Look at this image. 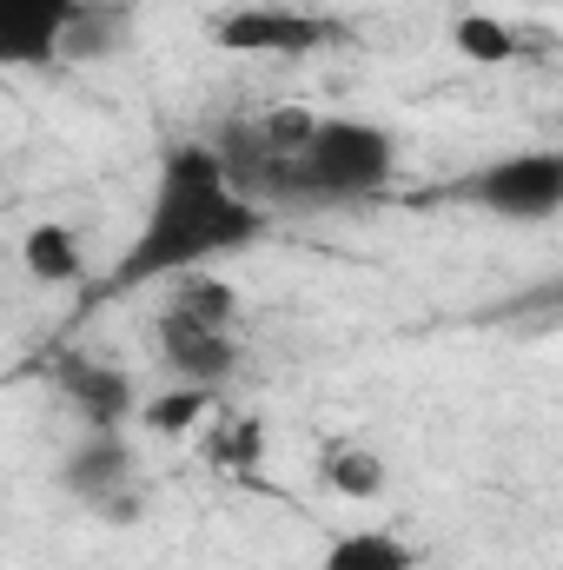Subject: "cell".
<instances>
[{"label":"cell","instance_id":"30bf717a","mask_svg":"<svg viewBox=\"0 0 563 570\" xmlns=\"http://www.w3.org/2000/svg\"><path fill=\"white\" fill-rule=\"evenodd\" d=\"M318 570H418V551L398 531L358 524V531H338L332 538V551L318 558Z\"/></svg>","mask_w":563,"mask_h":570},{"label":"cell","instance_id":"6da1fadb","mask_svg":"<svg viewBox=\"0 0 563 570\" xmlns=\"http://www.w3.org/2000/svg\"><path fill=\"white\" fill-rule=\"evenodd\" d=\"M273 226V206H259L219 159L213 140H179L146 193V213L127 239V253L100 273L93 298H127L146 285H179L246 246H259Z\"/></svg>","mask_w":563,"mask_h":570},{"label":"cell","instance_id":"ba28073f","mask_svg":"<svg viewBox=\"0 0 563 570\" xmlns=\"http://www.w3.org/2000/svg\"><path fill=\"white\" fill-rule=\"evenodd\" d=\"M93 0H0V67L47 73L73 60V33Z\"/></svg>","mask_w":563,"mask_h":570},{"label":"cell","instance_id":"4fadbf2b","mask_svg":"<svg viewBox=\"0 0 563 570\" xmlns=\"http://www.w3.org/2000/svg\"><path fill=\"white\" fill-rule=\"evenodd\" d=\"M127 27H134V7H127V0H93L87 20H80V33H73V60L113 53V47L127 40Z\"/></svg>","mask_w":563,"mask_h":570},{"label":"cell","instance_id":"277c9868","mask_svg":"<svg viewBox=\"0 0 563 570\" xmlns=\"http://www.w3.org/2000/svg\"><path fill=\"white\" fill-rule=\"evenodd\" d=\"M457 199L504 219V226H544L563 213V146H524L504 159H484L457 179Z\"/></svg>","mask_w":563,"mask_h":570},{"label":"cell","instance_id":"e0dca14e","mask_svg":"<svg viewBox=\"0 0 563 570\" xmlns=\"http://www.w3.org/2000/svg\"><path fill=\"white\" fill-rule=\"evenodd\" d=\"M531 7H544V13H563V0H531Z\"/></svg>","mask_w":563,"mask_h":570},{"label":"cell","instance_id":"5bb4252c","mask_svg":"<svg viewBox=\"0 0 563 570\" xmlns=\"http://www.w3.org/2000/svg\"><path fill=\"white\" fill-rule=\"evenodd\" d=\"M199 451L213 458V464H226V471H246L253 458H259V425L253 419H206V431H199Z\"/></svg>","mask_w":563,"mask_h":570},{"label":"cell","instance_id":"9a60e30c","mask_svg":"<svg viewBox=\"0 0 563 570\" xmlns=\"http://www.w3.org/2000/svg\"><path fill=\"white\" fill-rule=\"evenodd\" d=\"M213 412H219V399H213V392H192V385H179V392H159L140 419H146L152 431H186V425H199V419H213Z\"/></svg>","mask_w":563,"mask_h":570},{"label":"cell","instance_id":"52a82bcc","mask_svg":"<svg viewBox=\"0 0 563 570\" xmlns=\"http://www.w3.org/2000/svg\"><path fill=\"white\" fill-rule=\"evenodd\" d=\"M47 385L67 399V412L87 431H127L146 412L134 372L113 365V358H100V352H73V345L53 352V358H47Z\"/></svg>","mask_w":563,"mask_h":570},{"label":"cell","instance_id":"3957f363","mask_svg":"<svg viewBox=\"0 0 563 570\" xmlns=\"http://www.w3.org/2000/svg\"><path fill=\"white\" fill-rule=\"evenodd\" d=\"M152 352L159 365L172 372V385H192V392H226L246 365V338H239V292L226 279H192L166 285L159 298V318H152Z\"/></svg>","mask_w":563,"mask_h":570},{"label":"cell","instance_id":"2e32d148","mask_svg":"<svg viewBox=\"0 0 563 570\" xmlns=\"http://www.w3.org/2000/svg\"><path fill=\"white\" fill-rule=\"evenodd\" d=\"M524 312H563V273H551L544 285H531V298H524Z\"/></svg>","mask_w":563,"mask_h":570},{"label":"cell","instance_id":"8992f818","mask_svg":"<svg viewBox=\"0 0 563 570\" xmlns=\"http://www.w3.org/2000/svg\"><path fill=\"white\" fill-rule=\"evenodd\" d=\"M206 40L219 53H253V60H305L318 47L338 40V20L312 13V7H285V0H253V7H226Z\"/></svg>","mask_w":563,"mask_h":570},{"label":"cell","instance_id":"7a4b0ae2","mask_svg":"<svg viewBox=\"0 0 563 570\" xmlns=\"http://www.w3.org/2000/svg\"><path fill=\"white\" fill-rule=\"evenodd\" d=\"M398 179V134L365 114H318L312 140L285 159L273 206H358Z\"/></svg>","mask_w":563,"mask_h":570},{"label":"cell","instance_id":"9c48e42d","mask_svg":"<svg viewBox=\"0 0 563 570\" xmlns=\"http://www.w3.org/2000/svg\"><path fill=\"white\" fill-rule=\"evenodd\" d=\"M20 266L40 285H80L87 279V253H80V233L60 226V219H40L27 239H20Z\"/></svg>","mask_w":563,"mask_h":570},{"label":"cell","instance_id":"8fae6325","mask_svg":"<svg viewBox=\"0 0 563 570\" xmlns=\"http://www.w3.org/2000/svg\"><path fill=\"white\" fill-rule=\"evenodd\" d=\"M318 478H325L338 498L372 504V498L385 491V458H378L372 444H358V438H332V444L318 451Z\"/></svg>","mask_w":563,"mask_h":570},{"label":"cell","instance_id":"7c38bea8","mask_svg":"<svg viewBox=\"0 0 563 570\" xmlns=\"http://www.w3.org/2000/svg\"><path fill=\"white\" fill-rule=\"evenodd\" d=\"M451 40H457V53L477 60V67H511V60H517V33H511L497 13H464V20L451 27Z\"/></svg>","mask_w":563,"mask_h":570},{"label":"cell","instance_id":"5b68a950","mask_svg":"<svg viewBox=\"0 0 563 570\" xmlns=\"http://www.w3.org/2000/svg\"><path fill=\"white\" fill-rule=\"evenodd\" d=\"M53 478H60V491L80 511H93L107 524H134L140 518V451H134L127 431H80L60 451Z\"/></svg>","mask_w":563,"mask_h":570}]
</instances>
